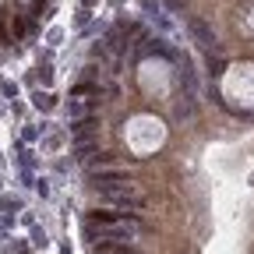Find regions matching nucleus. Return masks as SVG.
<instances>
[{"label": "nucleus", "mask_w": 254, "mask_h": 254, "mask_svg": "<svg viewBox=\"0 0 254 254\" xmlns=\"http://www.w3.org/2000/svg\"><path fill=\"white\" fill-rule=\"evenodd\" d=\"M95 184H99V187H110V184H127V173H124V170H103V173H95Z\"/></svg>", "instance_id": "obj_3"}, {"label": "nucleus", "mask_w": 254, "mask_h": 254, "mask_svg": "<svg viewBox=\"0 0 254 254\" xmlns=\"http://www.w3.org/2000/svg\"><path fill=\"white\" fill-rule=\"evenodd\" d=\"M7 28H11V39L25 36V18H21V14H11V18H7Z\"/></svg>", "instance_id": "obj_6"}, {"label": "nucleus", "mask_w": 254, "mask_h": 254, "mask_svg": "<svg viewBox=\"0 0 254 254\" xmlns=\"http://www.w3.org/2000/svg\"><path fill=\"white\" fill-rule=\"evenodd\" d=\"M50 11V4H46V0H32V14H36V18H43Z\"/></svg>", "instance_id": "obj_7"}, {"label": "nucleus", "mask_w": 254, "mask_h": 254, "mask_svg": "<svg viewBox=\"0 0 254 254\" xmlns=\"http://www.w3.org/2000/svg\"><path fill=\"white\" fill-rule=\"evenodd\" d=\"M103 194H106V201H113V205H120V208H145L148 205V194L138 187V184H110V187H103Z\"/></svg>", "instance_id": "obj_1"}, {"label": "nucleus", "mask_w": 254, "mask_h": 254, "mask_svg": "<svg viewBox=\"0 0 254 254\" xmlns=\"http://www.w3.org/2000/svg\"><path fill=\"white\" fill-rule=\"evenodd\" d=\"M92 127H99V124H95V117H81V120L71 124V134H74V138H85V134H92Z\"/></svg>", "instance_id": "obj_4"}, {"label": "nucleus", "mask_w": 254, "mask_h": 254, "mask_svg": "<svg viewBox=\"0 0 254 254\" xmlns=\"http://www.w3.org/2000/svg\"><path fill=\"white\" fill-rule=\"evenodd\" d=\"M92 254H134V251L124 244H99V247H92Z\"/></svg>", "instance_id": "obj_5"}, {"label": "nucleus", "mask_w": 254, "mask_h": 254, "mask_svg": "<svg viewBox=\"0 0 254 254\" xmlns=\"http://www.w3.org/2000/svg\"><path fill=\"white\" fill-rule=\"evenodd\" d=\"M190 32H194V39H198L205 50H215V32H212L201 18H190Z\"/></svg>", "instance_id": "obj_2"}, {"label": "nucleus", "mask_w": 254, "mask_h": 254, "mask_svg": "<svg viewBox=\"0 0 254 254\" xmlns=\"http://www.w3.org/2000/svg\"><path fill=\"white\" fill-rule=\"evenodd\" d=\"M36 106H39V110H50V106H53V99H50V95H43V92H39V95H36Z\"/></svg>", "instance_id": "obj_8"}]
</instances>
